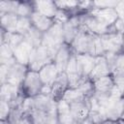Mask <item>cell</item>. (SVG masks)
<instances>
[{
	"label": "cell",
	"instance_id": "6da1fadb",
	"mask_svg": "<svg viewBox=\"0 0 124 124\" xmlns=\"http://www.w3.org/2000/svg\"><path fill=\"white\" fill-rule=\"evenodd\" d=\"M63 44H65L63 37V24L54 22V24L44 33L42 45L48 48L55 56L57 50Z\"/></svg>",
	"mask_w": 124,
	"mask_h": 124
},
{
	"label": "cell",
	"instance_id": "7a4b0ae2",
	"mask_svg": "<svg viewBox=\"0 0 124 124\" xmlns=\"http://www.w3.org/2000/svg\"><path fill=\"white\" fill-rule=\"evenodd\" d=\"M43 86L44 84L41 80L39 72L28 70L20 85V92L25 98H33L41 94Z\"/></svg>",
	"mask_w": 124,
	"mask_h": 124
},
{
	"label": "cell",
	"instance_id": "3957f363",
	"mask_svg": "<svg viewBox=\"0 0 124 124\" xmlns=\"http://www.w3.org/2000/svg\"><path fill=\"white\" fill-rule=\"evenodd\" d=\"M53 59H54V54L48 48L41 45L34 48L30 57L28 69L39 72L44 66L53 62Z\"/></svg>",
	"mask_w": 124,
	"mask_h": 124
},
{
	"label": "cell",
	"instance_id": "277c9868",
	"mask_svg": "<svg viewBox=\"0 0 124 124\" xmlns=\"http://www.w3.org/2000/svg\"><path fill=\"white\" fill-rule=\"evenodd\" d=\"M103 108L106 119L118 121L120 120L124 108V98H114L109 95L108 100L104 103Z\"/></svg>",
	"mask_w": 124,
	"mask_h": 124
},
{
	"label": "cell",
	"instance_id": "5b68a950",
	"mask_svg": "<svg viewBox=\"0 0 124 124\" xmlns=\"http://www.w3.org/2000/svg\"><path fill=\"white\" fill-rule=\"evenodd\" d=\"M101 40L103 43V46L106 52H111L118 54L122 52L124 49V41L123 35L117 32H109L103 36H101Z\"/></svg>",
	"mask_w": 124,
	"mask_h": 124
},
{
	"label": "cell",
	"instance_id": "8992f818",
	"mask_svg": "<svg viewBox=\"0 0 124 124\" xmlns=\"http://www.w3.org/2000/svg\"><path fill=\"white\" fill-rule=\"evenodd\" d=\"M34 48L35 46L31 43L23 39V41L14 48V58L17 63L28 67L30 57Z\"/></svg>",
	"mask_w": 124,
	"mask_h": 124
},
{
	"label": "cell",
	"instance_id": "52a82bcc",
	"mask_svg": "<svg viewBox=\"0 0 124 124\" xmlns=\"http://www.w3.org/2000/svg\"><path fill=\"white\" fill-rule=\"evenodd\" d=\"M90 38H91V33L83 29H80L78 35L76 36L75 40L71 44L73 52L76 54H83V53L88 54Z\"/></svg>",
	"mask_w": 124,
	"mask_h": 124
},
{
	"label": "cell",
	"instance_id": "ba28073f",
	"mask_svg": "<svg viewBox=\"0 0 124 124\" xmlns=\"http://www.w3.org/2000/svg\"><path fill=\"white\" fill-rule=\"evenodd\" d=\"M28 70H29L28 67L16 62L14 65H12L10 67L6 82L10 83V84H13L15 86L20 87V85H21V83H22V81H23Z\"/></svg>",
	"mask_w": 124,
	"mask_h": 124
},
{
	"label": "cell",
	"instance_id": "9c48e42d",
	"mask_svg": "<svg viewBox=\"0 0 124 124\" xmlns=\"http://www.w3.org/2000/svg\"><path fill=\"white\" fill-rule=\"evenodd\" d=\"M73 53L74 52L72 50L71 46H69L67 44H63L59 47V49L57 50V52L54 56V59H53V63L57 67L59 73H64L66 71L67 65H68Z\"/></svg>",
	"mask_w": 124,
	"mask_h": 124
},
{
	"label": "cell",
	"instance_id": "30bf717a",
	"mask_svg": "<svg viewBox=\"0 0 124 124\" xmlns=\"http://www.w3.org/2000/svg\"><path fill=\"white\" fill-rule=\"evenodd\" d=\"M57 118L59 124H79L71 112L70 104L62 98L57 101Z\"/></svg>",
	"mask_w": 124,
	"mask_h": 124
},
{
	"label": "cell",
	"instance_id": "8fae6325",
	"mask_svg": "<svg viewBox=\"0 0 124 124\" xmlns=\"http://www.w3.org/2000/svg\"><path fill=\"white\" fill-rule=\"evenodd\" d=\"M76 58H77L78 66L79 68L81 75L84 78H89V76H90V74H91V72L95 66L97 57L92 56V55L87 54V53H83V54H76Z\"/></svg>",
	"mask_w": 124,
	"mask_h": 124
},
{
	"label": "cell",
	"instance_id": "7c38bea8",
	"mask_svg": "<svg viewBox=\"0 0 124 124\" xmlns=\"http://www.w3.org/2000/svg\"><path fill=\"white\" fill-rule=\"evenodd\" d=\"M39 75H40L43 84L45 86L51 87L52 84L54 83V81L56 80V78L59 75V72H58V69L55 66V64L53 62H51V63H48L47 65L44 66L39 71Z\"/></svg>",
	"mask_w": 124,
	"mask_h": 124
},
{
	"label": "cell",
	"instance_id": "4fadbf2b",
	"mask_svg": "<svg viewBox=\"0 0 124 124\" xmlns=\"http://www.w3.org/2000/svg\"><path fill=\"white\" fill-rule=\"evenodd\" d=\"M70 108H71V112L74 118L79 124L82 121H84L86 118H88V115L90 112V107L87 99H85L84 101L73 103L70 105Z\"/></svg>",
	"mask_w": 124,
	"mask_h": 124
},
{
	"label": "cell",
	"instance_id": "5bb4252c",
	"mask_svg": "<svg viewBox=\"0 0 124 124\" xmlns=\"http://www.w3.org/2000/svg\"><path fill=\"white\" fill-rule=\"evenodd\" d=\"M92 16H96L100 19L103 23H105L108 27H112L114 22L117 20L118 16L115 13L113 8H107V9H93L90 13Z\"/></svg>",
	"mask_w": 124,
	"mask_h": 124
},
{
	"label": "cell",
	"instance_id": "9a60e30c",
	"mask_svg": "<svg viewBox=\"0 0 124 124\" xmlns=\"http://www.w3.org/2000/svg\"><path fill=\"white\" fill-rule=\"evenodd\" d=\"M109 75H111V69H110L109 65L108 64L105 56L103 55V56L97 57L95 66L89 76V79H91L93 81L99 78L109 76Z\"/></svg>",
	"mask_w": 124,
	"mask_h": 124
},
{
	"label": "cell",
	"instance_id": "2e32d148",
	"mask_svg": "<svg viewBox=\"0 0 124 124\" xmlns=\"http://www.w3.org/2000/svg\"><path fill=\"white\" fill-rule=\"evenodd\" d=\"M34 11L53 19L58 12V8L53 1H36L33 2Z\"/></svg>",
	"mask_w": 124,
	"mask_h": 124
},
{
	"label": "cell",
	"instance_id": "e0dca14e",
	"mask_svg": "<svg viewBox=\"0 0 124 124\" xmlns=\"http://www.w3.org/2000/svg\"><path fill=\"white\" fill-rule=\"evenodd\" d=\"M69 88V81H68V77L66 73H59L56 80L51 86V96L58 101L59 99L62 98L63 94L65 91Z\"/></svg>",
	"mask_w": 124,
	"mask_h": 124
},
{
	"label": "cell",
	"instance_id": "ac0fdd59",
	"mask_svg": "<svg viewBox=\"0 0 124 124\" xmlns=\"http://www.w3.org/2000/svg\"><path fill=\"white\" fill-rule=\"evenodd\" d=\"M30 20H31L32 26L35 27L37 30H39L42 33L46 32L54 24L53 19H51L49 17H46V16H43L40 13L35 12V11L31 15Z\"/></svg>",
	"mask_w": 124,
	"mask_h": 124
},
{
	"label": "cell",
	"instance_id": "d6986e66",
	"mask_svg": "<svg viewBox=\"0 0 124 124\" xmlns=\"http://www.w3.org/2000/svg\"><path fill=\"white\" fill-rule=\"evenodd\" d=\"M94 85V93H101V94H109L112 90L114 83L111 75L99 78L93 80Z\"/></svg>",
	"mask_w": 124,
	"mask_h": 124
},
{
	"label": "cell",
	"instance_id": "ffe728a7",
	"mask_svg": "<svg viewBox=\"0 0 124 124\" xmlns=\"http://www.w3.org/2000/svg\"><path fill=\"white\" fill-rule=\"evenodd\" d=\"M19 90L20 87L18 86H15L7 82L3 83L1 86V100L7 101L12 105V103L16 100Z\"/></svg>",
	"mask_w": 124,
	"mask_h": 124
},
{
	"label": "cell",
	"instance_id": "44dd1931",
	"mask_svg": "<svg viewBox=\"0 0 124 124\" xmlns=\"http://www.w3.org/2000/svg\"><path fill=\"white\" fill-rule=\"evenodd\" d=\"M18 16L16 14L9 13L1 15V25L2 30L9 33H16Z\"/></svg>",
	"mask_w": 124,
	"mask_h": 124
},
{
	"label": "cell",
	"instance_id": "7402d4cb",
	"mask_svg": "<svg viewBox=\"0 0 124 124\" xmlns=\"http://www.w3.org/2000/svg\"><path fill=\"white\" fill-rule=\"evenodd\" d=\"M62 99H64L67 103H69L70 105L73 103H77V102H80V101H84L85 99H87L80 91L78 88H68L65 93L62 96Z\"/></svg>",
	"mask_w": 124,
	"mask_h": 124
},
{
	"label": "cell",
	"instance_id": "603a6c76",
	"mask_svg": "<svg viewBox=\"0 0 124 124\" xmlns=\"http://www.w3.org/2000/svg\"><path fill=\"white\" fill-rule=\"evenodd\" d=\"M43 35H44V33L40 32L39 30H37L35 27L32 26L30 28V30L27 32V34L24 36V39L27 40L29 43H31L35 47H37L42 45Z\"/></svg>",
	"mask_w": 124,
	"mask_h": 124
},
{
	"label": "cell",
	"instance_id": "cb8c5ba5",
	"mask_svg": "<svg viewBox=\"0 0 124 124\" xmlns=\"http://www.w3.org/2000/svg\"><path fill=\"white\" fill-rule=\"evenodd\" d=\"M34 12V7L33 3H28V2H19L16 13V15L20 17H30L31 15Z\"/></svg>",
	"mask_w": 124,
	"mask_h": 124
},
{
	"label": "cell",
	"instance_id": "d4e9b609",
	"mask_svg": "<svg viewBox=\"0 0 124 124\" xmlns=\"http://www.w3.org/2000/svg\"><path fill=\"white\" fill-rule=\"evenodd\" d=\"M31 27H32V23H31L30 17H20V16H18L16 33H18L20 35L25 36L27 34V32L30 30Z\"/></svg>",
	"mask_w": 124,
	"mask_h": 124
},
{
	"label": "cell",
	"instance_id": "484cf974",
	"mask_svg": "<svg viewBox=\"0 0 124 124\" xmlns=\"http://www.w3.org/2000/svg\"><path fill=\"white\" fill-rule=\"evenodd\" d=\"M19 2H14V1H1L0 2V13L1 15L16 13V9Z\"/></svg>",
	"mask_w": 124,
	"mask_h": 124
},
{
	"label": "cell",
	"instance_id": "4316f807",
	"mask_svg": "<svg viewBox=\"0 0 124 124\" xmlns=\"http://www.w3.org/2000/svg\"><path fill=\"white\" fill-rule=\"evenodd\" d=\"M12 105L7 102V101H4V100H1L0 102V116H1V120L2 122L4 121H8L9 119V116L12 112Z\"/></svg>",
	"mask_w": 124,
	"mask_h": 124
},
{
	"label": "cell",
	"instance_id": "83f0119b",
	"mask_svg": "<svg viewBox=\"0 0 124 124\" xmlns=\"http://www.w3.org/2000/svg\"><path fill=\"white\" fill-rule=\"evenodd\" d=\"M111 77L113 78V83H114V88L117 89L123 96V92H124V74L121 73H112Z\"/></svg>",
	"mask_w": 124,
	"mask_h": 124
},
{
	"label": "cell",
	"instance_id": "f1b7e54d",
	"mask_svg": "<svg viewBox=\"0 0 124 124\" xmlns=\"http://www.w3.org/2000/svg\"><path fill=\"white\" fill-rule=\"evenodd\" d=\"M1 62H5L11 58H14V49L6 43H1Z\"/></svg>",
	"mask_w": 124,
	"mask_h": 124
},
{
	"label": "cell",
	"instance_id": "f546056e",
	"mask_svg": "<svg viewBox=\"0 0 124 124\" xmlns=\"http://www.w3.org/2000/svg\"><path fill=\"white\" fill-rule=\"evenodd\" d=\"M55 4L59 10L63 11L72 10L78 7V1H56Z\"/></svg>",
	"mask_w": 124,
	"mask_h": 124
},
{
	"label": "cell",
	"instance_id": "4dcf8cb0",
	"mask_svg": "<svg viewBox=\"0 0 124 124\" xmlns=\"http://www.w3.org/2000/svg\"><path fill=\"white\" fill-rule=\"evenodd\" d=\"M121 73L124 74V51L120 52L117 54L116 56V60H115V64H114V69L112 73Z\"/></svg>",
	"mask_w": 124,
	"mask_h": 124
},
{
	"label": "cell",
	"instance_id": "1f68e13d",
	"mask_svg": "<svg viewBox=\"0 0 124 124\" xmlns=\"http://www.w3.org/2000/svg\"><path fill=\"white\" fill-rule=\"evenodd\" d=\"M116 3H117V1H93V9L114 8Z\"/></svg>",
	"mask_w": 124,
	"mask_h": 124
},
{
	"label": "cell",
	"instance_id": "d6a6232c",
	"mask_svg": "<svg viewBox=\"0 0 124 124\" xmlns=\"http://www.w3.org/2000/svg\"><path fill=\"white\" fill-rule=\"evenodd\" d=\"M70 16L67 15L66 11H63V10H59L58 9V12L55 16V17L53 18V21L56 22V23H60V24H64L66 23L68 20H69Z\"/></svg>",
	"mask_w": 124,
	"mask_h": 124
},
{
	"label": "cell",
	"instance_id": "836d02e7",
	"mask_svg": "<svg viewBox=\"0 0 124 124\" xmlns=\"http://www.w3.org/2000/svg\"><path fill=\"white\" fill-rule=\"evenodd\" d=\"M12 65H7V64H1V67H0V78H1V84L5 83L6 82V79H7V76H8V73H9V70H10V67Z\"/></svg>",
	"mask_w": 124,
	"mask_h": 124
},
{
	"label": "cell",
	"instance_id": "e575fe53",
	"mask_svg": "<svg viewBox=\"0 0 124 124\" xmlns=\"http://www.w3.org/2000/svg\"><path fill=\"white\" fill-rule=\"evenodd\" d=\"M112 30L114 32H117V33H120L123 35L124 34V19L117 18V20L112 25Z\"/></svg>",
	"mask_w": 124,
	"mask_h": 124
},
{
	"label": "cell",
	"instance_id": "d590c367",
	"mask_svg": "<svg viewBox=\"0 0 124 124\" xmlns=\"http://www.w3.org/2000/svg\"><path fill=\"white\" fill-rule=\"evenodd\" d=\"M114 11L118 16V18L124 19V0L123 1H117L116 5L114 6Z\"/></svg>",
	"mask_w": 124,
	"mask_h": 124
},
{
	"label": "cell",
	"instance_id": "8d00e7d4",
	"mask_svg": "<svg viewBox=\"0 0 124 124\" xmlns=\"http://www.w3.org/2000/svg\"><path fill=\"white\" fill-rule=\"evenodd\" d=\"M99 124H118V121H113V120H109V119H106L103 122L99 123Z\"/></svg>",
	"mask_w": 124,
	"mask_h": 124
},
{
	"label": "cell",
	"instance_id": "74e56055",
	"mask_svg": "<svg viewBox=\"0 0 124 124\" xmlns=\"http://www.w3.org/2000/svg\"><path fill=\"white\" fill-rule=\"evenodd\" d=\"M120 119H121V120H124V108H123V111H122V114H121Z\"/></svg>",
	"mask_w": 124,
	"mask_h": 124
},
{
	"label": "cell",
	"instance_id": "f35d334b",
	"mask_svg": "<svg viewBox=\"0 0 124 124\" xmlns=\"http://www.w3.org/2000/svg\"><path fill=\"white\" fill-rule=\"evenodd\" d=\"M118 124H124V120H118Z\"/></svg>",
	"mask_w": 124,
	"mask_h": 124
},
{
	"label": "cell",
	"instance_id": "ab89813d",
	"mask_svg": "<svg viewBox=\"0 0 124 124\" xmlns=\"http://www.w3.org/2000/svg\"><path fill=\"white\" fill-rule=\"evenodd\" d=\"M122 97H123V98H124V92H123V96H122Z\"/></svg>",
	"mask_w": 124,
	"mask_h": 124
}]
</instances>
